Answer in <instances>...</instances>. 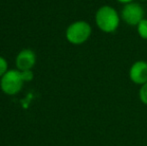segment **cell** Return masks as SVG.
Returning <instances> with one entry per match:
<instances>
[{
  "label": "cell",
  "instance_id": "6da1fadb",
  "mask_svg": "<svg viewBox=\"0 0 147 146\" xmlns=\"http://www.w3.org/2000/svg\"><path fill=\"white\" fill-rule=\"evenodd\" d=\"M95 22L101 31L111 33L119 26L120 17L114 8L109 5H104L97 10L95 14Z\"/></svg>",
  "mask_w": 147,
  "mask_h": 146
},
{
  "label": "cell",
  "instance_id": "7a4b0ae2",
  "mask_svg": "<svg viewBox=\"0 0 147 146\" xmlns=\"http://www.w3.org/2000/svg\"><path fill=\"white\" fill-rule=\"evenodd\" d=\"M91 35V27L86 21H76L66 30V38L72 44H82Z\"/></svg>",
  "mask_w": 147,
  "mask_h": 146
},
{
  "label": "cell",
  "instance_id": "3957f363",
  "mask_svg": "<svg viewBox=\"0 0 147 146\" xmlns=\"http://www.w3.org/2000/svg\"><path fill=\"white\" fill-rule=\"evenodd\" d=\"M23 82L20 71L9 70L2 76L0 85H1L2 91L5 94L15 95L21 90Z\"/></svg>",
  "mask_w": 147,
  "mask_h": 146
},
{
  "label": "cell",
  "instance_id": "277c9868",
  "mask_svg": "<svg viewBox=\"0 0 147 146\" xmlns=\"http://www.w3.org/2000/svg\"><path fill=\"white\" fill-rule=\"evenodd\" d=\"M122 19L128 24V25L135 26L138 25L141 20H143L144 10L142 6L138 3H128L122 9Z\"/></svg>",
  "mask_w": 147,
  "mask_h": 146
},
{
  "label": "cell",
  "instance_id": "5b68a950",
  "mask_svg": "<svg viewBox=\"0 0 147 146\" xmlns=\"http://www.w3.org/2000/svg\"><path fill=\"white\" fill-rule=\"evenodd\" d=\"M129 76L135 84H145L147 82V62L142 60L134 62L129 70Z\"/></svg>",
  "mask_w": 147,
  "mask_h": 146
},
{
  "label": "cell",
  "instance_id": "8992f818",
  "mask_svg": "<svg viewBox=\"0 0 147 146\" xmlns=\"http://www.w3.org/2000/svg\"><path fill=\"white\" fill-rule=\"evenodd\" d=\"M36 61V56L33 51L29 49H25L19 52L16 58V65H17L18 69L21 71L24 70H30L35 64Z\"/></svg>",
  "mask_w": 147,
  "mask_h": 146
},
{
  "label": "cell",
  "instance_id": "52a82bcc",
  "mask_svg": "<svg viewBox=\"0 0 147 146\" xmlns=\"http://www.w3.org/2000/svg\"><path fill=\"white\" fill-rule=\"evenodd\" d=\"M138 34L141 38L147 39V19H143L137 25Z\"/></svg>",
  "mask_w": 147,
  "mask_h": 146
},
{
  "label": "cell",
  "instance_id": "ba28073f",
  "mask_svg": "<svg viewBox=\"0 0 147 146\" xmlns=\"http://www.w3.org/2000/svg\"><path fill=\"white\" fill-rule=\"evenodd\" d=\"M139 97H140V100L142 101V103L147 105V82L145 84H143V85L141 86V88H140Z\"/></svg>",
  "mask_w": 147,
  "mask_h": 146
},
{
  "label": "cell",
  "instance_id": "9c48e42d",
  "mask_svg": "<svg viewBox=\"0 0 147 146\" xmlns=\"http://www.w3.org/2000/svg\"><path fill=\"white\" fill-rule=\"evenodd\" d=\"M7 72V62L3 57L0 56V77Z\"/></svg>",
  "mask_w": 147,
  "mask_h": 146
},
{
  "label": "cell",
  "instance_id": "30bf717a",
  "mask_svg": "<svg viewBox=\"0 0 147 146\" xmlns=\"http://www.w3.org/2000/svg\"><path fill=\"white\" fill-rule=\"evenodd\" d=\"M21 77L23 81H31L33 79V73L30 70H24L21 72Z\"/></svg>",
  "mask_w": 147,
  "mask_h": 146
},
{
  "label": "cell",
  "instance_id": "8fae6325",
  "mask_svg": "<svg viewBox=\"0 0 147 146\" xmlns=\"http://www.w3.org/2000/svg\"><path fill=\"white\" fill-rule=\"evenodd\" d=\"M118 2H121V3H125V4H128V3H131L133 0H117Z\"/></svg>",
  "mask_w": 147,
  "mask_h": 146
},
{
  "label": "cell",
  "instance_id": "7c38bea8",
  "mask_svg": "<svg viewBox=\"0 0 147 146\" xmlns=\"http://www.w3.org/2000/svg\"><path fill=\"white\" fill-rule=\"evenodd\" d=\"M140 1H147V0H140Z\"/></svg>",
  "mask_w": 147,
  "mask_h": 146
}]
</instances>
